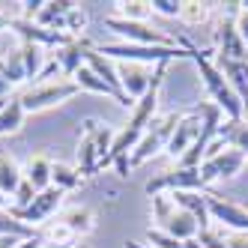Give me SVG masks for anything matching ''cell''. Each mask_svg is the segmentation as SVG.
Masks as SVG:
<instances>
[{"instance_id": "cell-8", "label": "cell", "mask_w": 248, "mask_h": 248, "mask_svg": "<svg viewBox=\"0 0 248 248\" xmlns=\"http://www.w3.org/2000/svg\"><path fill=\"white\" fill-rule=\"evenodd\" d=\"M242 168H245V155L233 147H224L221 153L201 162V180L203 186L216 183V180H233L236 173H242Z\"/></svg>"}, {"instance_id": "cell-26", "label": "cell", "mask_w": 248, "mask_h": 248, "mask_svg": "<svg viewBox=\"0 0 248 248\" xmlns=\"http://www.w3.org/2000/svg\"><path fill=\"white\" fill-rule=\"evenodd\" d=\"M21 57H24V72H27V78H39L42 66H45V54H42V45H33V42H21Z\"/></svg>"}, {"instance_id": "cell-38", "label": "cell", "mask_w": 248, "mask_h": 248, "mask_svg": "<svg viewBox=\"0 0 248 248\" xmlns=\"http://www.w3.org/2000/svg\"><path fill=\"white\" fill-rule=\"evenodd\" d=\"M9 24H12V18H9V15H6V12H0V30H6Z\"/></svg>"}, {"instance_id": "cell-37", "label": "cell", "mask_w": 248, "mask_h": 248, "mask_svg": "<svg viewBox=\"0 0 248 248\" xmlns=\"http://www.w3.org/2000/svg\"><path fill=\"white\" fill-rule=\"evenodd\" d=\"M0 99H9V81L0 75Z\"/></svg>"}, {"instance_id": "cell-40", "label": "cell", "mask_w": 248, "mask_h": 248, "mask_svg": "<svg viewBox=\"0 0 248 248\" xmlns=\"http://www.w3.org/2000/svg\"><path fill=\"white\" fill-rule=\"evenodd\" d=\"M126 248H150V245H144V242H126Z\"/></svg>"}, {"instance_id": "cell-30", "label": "cell", "mask_w": 248, "mask_h": 248, "mask_svg": "<svg viewBox=\"0 0 248 248\" xmlns=\"http://www.w3.org/2000/svg\"><path fill=\"white\" fill-rule=\"evenodd\" d=\"M72 236H75L72 230H69L63 221H57V224H54V227H51L48 233L42 236V242H54V245H72Z\"/></svg>"}, {"instance_id": "cell-31", "label": "cell", "mask_w": 248, "mask_h": 248, "mask_svg": "<svg viewBox=\"0 0 248 248\" xmlns=\"http://www.w3.org/2000/svg\"><path fill=\"white\" fill-rule=\"evenodd\" d=\"M180 3L183 0H150V9L165 18H180Z\"/></svg>"}, {"instance_id": "cell-16", "label": "cell", "mask_w": 248, "mask_h": 248, "mask_svg": "<svg viewBox=\"0 0 248 248\" xmlns=\"http://www.w3.org/2000/svg\"><path fill=\"white\" fill-rule=\"evenodd\" d=\"M75 168H78V173L84 176V180H87V176H96L99 168H102V158H99L96 140H93L90 132H84L81 140H78V150H75Z\"/></svg>"}, {"instance_id": "cell-4", "label": "cell", "mask_w": 248, "mask_h": 248, "mask_svg": "<svg viewBox=\"0 0 248 248\" xmlns=\"http://www.w3.org/2000/svg\"><path fill=\"white\" fill-rule=\"evenodd\" d=\"M176 123H180V114H168V117H155L150 123V129L140 135V140L135 144V150L129 153V168H140L144 162H150L153 155H158L162 150H168V140L176 129Z\"/></svg>"}, {"instance_id": "cell-12", "label": "cell", "mask_w": 248, "mask_h": 248, "mask_svg": "<svg viewBox=\"0 0 248 248\" xmlns=\"http://www.w3.org/2000/svg\"><path fill=\"white\" fill-rule=\"evenodd\" d=\"M96 45H90V39H72L69 45H63V48H57V54H54V60H57V66H60V75L63 78H75L81 69H84V60H87V54H90Z\"/></svg>"}, {"instance_id": "cell-25", "label": "cell", "mask_w": 248, "mask_h": 248, "mask_svg": "<svg viewBox=\"0 0 248 248\" xmlns=\"http://www.w3.org/2000/svg\"><path fill=\"white\" fill-rule=\"evenodd\" d=\"M218 132H221V129H218ZM221 135H224V144H227V147L239 150V153L248 158V123H227Z\"/></svg>"}, {"instance_id": "cell-1", "label": "cell", "mask_w": 248, "mask_h": 248, "mask_svg": "<svg viewBox=\"0 0 248 248\" xmlns=\"http://www.w3.org/2000/svg\"><path fill=\"white\" fill-rule=\"evenodd\" d=\"M186 51H188V60H194V66H198L201 81H203L206 93H209V102L227 117V123H242L245 108H242V102L236 99V93L230 90V84H227L224 72L216 66V60H209V54L201 51L194 42H186Z\"/></svg>"}, {"instance_id": "cell-22", "label": "cell", "mask_w": 248, "mask_h": 248, "mask_svg": "<svg viewBox=\"0 0 248 248\" xmlns=\"http://www.w3.org/2000/svg\"><path fill=\"white\" fill-rule=\"evenodd\" d=\"M63 224L72 230L75 236H87V233L96 227V218H93V212L87 209V206H72V209L63 216Z\"/></svg>"}, {"instance_id": "cell-19", "label": "cell", "mask_w": 248, "mask_h": 248, "mask_svg": "<svg viewBox=\"0 0 248 248\" xmlns=\"http://www.w3.org/2000/svg\"><path fill=\"white\" fill-rule=\"evenodd\" d=\"M0 75L9 81V87L12 84H21L27 78V72H24V57H21V42L15 45L9 54H0Z\"/></svg>"}, {"instance_id": "cell-33", "label": "cell", "mask_w": 248, "mask_h": 248, "mask_svg": "<svg viewBox=\"0 0 248 248\" xmlns=\"http://www.w3.org/2000/svg\"><path fill=\"white\" fill-rule=\"evenodd\" d=\"M236 30H239V36H242V42L248 48V9H239L236 12Z\"/></svg>"}, {"instance_id": "cell-42", "label": "cell", "mask_w": 248, "mask_h": 248, "mask_svg": "<svg viewBox=\"0 0 248 248\" xmlns=\"http://www.w3.org/2000/svg\"><path fill=\"white\" fill-rule=\"evenodd\" d=\"M72 248H90V245H72Z\"/></svg>"}, {"instance_id": "cell-39", "label": "cell", "mask_w": 248, "mask_h": 248, "mask_svg": "<svg viewBox=\"0 0 248 248\" xmlns=\"http://www.w3.org/2000/svg\"><path fill=\"white\" fill-rule=\"evenodd\" d=\"M6 206H9V198H6L3 191H0V212H6Z\"/></svg>"}, {"instance_id": "cell-9", "label": "cell", "mask_w": 248, "mask_h": 248, "mask_svg": "<svg viewBox=\"0 0 248 248\" xmlns=\"http://www.w3.org/2000/svg\"><path fill=\"white\" fill-rule=\"evenodd\" d=\"M63 194H66V191H60V188H54V186H51V188L39 191L27 209H21V212H12V218H18V221H21V224H27V227H33V224H42L45 218H51V216H54V212L60 209V203H63Z\"/></svg>"}, {"instance_id": "cell-32", "label": "cell", "mask_w": 248, "mask_h": 248, "mask_svg": "<svg viewBox=\"0 0 248 248\" xmlns=\"http://www.w3.org/2000/svg\"><path fill=\"white\" fill-rule=\"evenodd\" d=\"M198 242H201V248H227V239H221L216 230H201Z\"/></svg>"}, {"instance_id": "cell-34", "label": "cell", "mask_w": 248, "mask_h": 248, "mask_svg": "<svg viewBox=\"0 0 248 248\" xmlns=\"http://www.w3.org/2000/svg\"><path fill=\"white\" fill-rule=\"evenodd\" d=\"M51 75H60V66H57V60H48V63L42 66V72H39V78H42L45 84H48V78H51Z\"/></svg>"}, {"instance_id": "cell-15", "label": "cell", "mask_w": 248, "mask_h": 248, "mask_svg": "<svg viewBox=\"0 0 248 248\" xmlns=\"http://www.w3.org/2000/svg\"><path fill=\"white\" fill-rule=\"evenodd\" d=\"M170 201L180 206L183 212H188V216L198 221L201 230H209V206H206V194L201 191H170Z\"/></svg>"}, {"instance_id": "cell-3", "label": "cell", "mask_w": 248, "mask_h": 248, "mask_svg": "<svg viewBox=\"0 0 248 248\" xmlns=\"http://www.w3.org/2000/svg\"><path fill=\"white\" fill-rule=\"evenodd\" d=\"M150 206H153V218L158 221V230H162V233H168L173 239H183V242L198 239V233H201L198 221L176 206L170 201V194H155V198H150Z\"/></svg>"}, {"instance_id": "cell-2", "label": "cell", "mask_w": 248, "mask_h": 248, "mask_svg": "<svg viewBox=\"0 0 248 248\" xmlns=\"http://www.w3.org/2000/svg\"><path fill=\"white\" fill-rule=\"evenodd\" d=\"M102 57L114 63H140V66H158L170 60H188L186 48H162V45H126V42H108L96 45Z\"/></svg>"}, {"instance_id": "cell-21", "label": "cell", "mask_w": 248, "mask_h": 248, "mask_svg": "<svg viewBox=\"0 0 248 248\" xmlns=\"http://www.w3.org/2000/svg\"><path fill=\"white\" fill-rule=\"evenodd\" d=\"M209 15H212V3H201V0H183L180 3V21L188 27L206 24Z\"/></svg>"}, {"instance_id": "cell-41", "label": "cell", "mask_w": 248, "mask_h": 248, "mask_svg": "<svg viewBox=\"0 0 248 248\" xmlns=\"http://www.w3.org/2000/svg\"><path fill=\"white\" fill-rule=\"evenodd\" d=\"M239 9H248V0H242V3H239Z\"/></svg>"}, {"instance_id": "cell-20", "label": "cell", "mask_w": 248, "mask_h": 248, "mask_svg": "<svg viewBox=\"0 0 248 248\" xmlns=\"http://www.w3.org/2000/svg\"><path fill=\"white\" fill-rule=\"evenodd\" d=\"M21 183H24V170L15 165L9 155H0V191H3L6 198H12Z\"/></svg>"}, {"instance_id": "cell-28", "label": "cell", "mask_w": 248, "mask_h": 248, "mask_svg": "<svg viewBox=\"0 0 248 248\" xmlns=\"http://www.w3.org/2000/svg\"><path fill=\"white\" fill-rule=\"evenodd\" d=\"M0 236H21V239H30V236H36V233H33V227L21 224L18 218H12L9 212H0Z\"/></svg>"}, {"instance_id": "cell-7", "label": "cell", "mask_w": 248, "mask_h": 248, "mask_svg": "<svg viewBox=\"0 0 248 248\" xmlns=\"http://www.w3.org/2000/svg\"><path fill=\"white\" fill-rule=\"evenodd\" d=\"M203 180H201V168H173V170H165L153 176V180L144 186V191L150 194V198H155V194H170V191H203Z\"/></svg>"}, {"instance_id": "cell-18", "label": "cell", "mask_w": 248, "mask_h": 248, "mask_svg": "<svg viewBox=\"0 0 248 248\" xmlns=\"http://www.w3.org/2000/svg\"><path fill=\"white\" fill-rule=\"evenodd\" d=\"M51 170H54V162L48 155H33L24 168V180L36 191H45V188H51Z\"/></svg>"}, {"instance_id": "cell-27", "label": "cell", "mask_w": 248, "mask_h": 248, "mask_svg": "<svg viewBox=\"0 0 248 248\" xmlns=\"http://www.w3.org/2000/svg\"><path fill=\"white\" fill-rule=\"evenodd\" d=\"M117 12H120V18H126V21H144L153 9H150V0H120Z\"/></svg>"}, {"instance_id": "cell-36", "label": "cell", "mask_w": 248, "mask_h": 248, "mask_svg": "<svg viewBox=\"0 0 248 248\" xmlns=\"http://www.w3.org/2000/svg\"><path fill=\"white\" fill-rule=\"evenodd\" d=\"M21 242V236H0V248H15Z\"/></svg>"}, {"instance_id": "cell-10", "label": "cell", "mask_w": 248, "mask_h": 248, "mask_svg": "<svg viewBox=\"0 0 248 248\" xmlns=\"http://www.w3.org/2000/svg\"><path fill=\"white\" fill-rule=\"evenodd\" d=\"M201 111H198V105L188 111V114H180V123H176V129H173V135H170V140H168V155L170 158H180L194 140H198V135H201Z\"/></svg>"}, {"instance_id": "cell-6", "label": "cell", "mask_w": 248, "mask_h": 248, "mask_svg": "<svg viewBox=\"0 0 248 248\" xmlns=\"http://www.w3.org/2000/svg\"><path fill=\"white\" fill-rule=\"evenodd\" d=\"M78 93V84L75 81H48V84H36V87H30V90H24L18 96L21 102V108L24 114H36V111H48V108H54V105H63L66 99H72Z\"/></svg>"}, {"instance_id": "cell-29", "label": "cell", "mask_w": 248, "mask_h": 248, "mask_svg": "<svg viewBox=\"0 0 248 248\" xmlns=\"http://www.w3.org/2000/svg\"><path fill=\"white\" fill-rule=\"evenodd\" d=\"M87 27V12L81 6H72L66 15V24H63V33L66 36H72V39H81V30Z\"/></svg>"}, {"instance_id": "cell-17", "label": "cell", "mask_w": 248, "mask_h": 248, "mask_svg": "<svg viewBox=\"0 0 248 248\" xmlns=\"http://www.w3.org/2000/svg\"><path fill=\"white\" fill-rule=\"evenodd\" d=\"M75 3H69V0H45L42 12L36 15V21L42 30H51V33H63V24H66V15Z\"/></svg>"}, {"instance_id": "cell-14", "label": "cell", "mask_w": 248, "mask_h": 248, "mask_svg": "<svg viewBox=\"0 0 248 248\" xmlns=\"http://www.w3.org/2000/svg\"><path fill=\"white\" fill-rule=\"evenodd\" d=\"M216 66L224 72L230 90L236 93V99L242 102V108L248 114V60H221V57H216Z\"/></svg>"}, {"instance_id": "cell-24", "label": "cell", "mask_w": 248, "mask_h": 248, "mask_svg": "<svg viewBox=\"0 0 248 248\" xmlns=\"http://www.w3.org/2000/svg\"><path fill=\"white\" fill-rule=\"evenodd\" d=\"M24 108H21V102L18 99H9V105L3 111H0V135H12V132H18L24 126Z\"/></svg>"}, {"instance_id": "cell-5", "label": "cell", "mask_w": 248, "mask_h": 248, "mask_svg": "<svg viewBox=\"0 0 248 248\" xmlns=\"http://www.w3.org/2000/svg\"><path fill=\"white\" fill-rule=\"evenodd\" d=\"M105 27L114 30L117 36L126 39V45H162V48H186V39H173L168 33L155 30L144 21H126L120 18V15H111V18H105Z\"/></svg>"}, {"instance_id": "cell-35", "label": "cell", "mask_w": 248, "mask_h": 248, "mask_svg": "<svg viewBox=\"0 0 248 248\" xmlns=\"http://www.w3.org/2000/svg\"><path fill=\"white\" fill-rule=\"evenodd\" d=\"M227 248H248V233H233L227 239Z\"/></svg>"}, {"instance_id": "cell-23", "label": "cell", "mask_w": 248, "mask_h": 248, "mask_svg": "<svg viewBox=\"0 0 248 248\" xmlns=\"http://www.w3.org/2000/svg\"><path fill=\"white\" fill-rule=\"evenodd\" d=\"M84 176L78 173V168L72 165H63V162H54V170H51V186L60 188V191H72L81 186Z\"/></svg>"}, {"instance_id": "cell-13", "label": "cell", "mask_w": 248, "mask_h": 248, "mask_svg": "<svg viewBox=\"0 0 248 248\" xmlns=\"http://www.w3.org/2000/svg\"><path fill=\"white\" fill-rule=\"evenodd\" d=\"M117 75H120L123 93H126L132 102H138L150 90V78L153 75H147V66H140V63H117Z\"/></svg>"}, {"instance_id": "cell-11", "label": "cell", "mask_w": 248, "mask_h": 248, "mask_svg": "<svg viewBox=\"0 0 248 248\" xmlns=\"http://www.w3.org/2000/svg\"><path fill=\"white\" fill-rule=\"evenodd\" d=\"M206 206H209V218L212 221H221L224 227H233L236 233H248V209L233 203V201H224L218 194H206Z\"/></svg>"}]
</instances>
